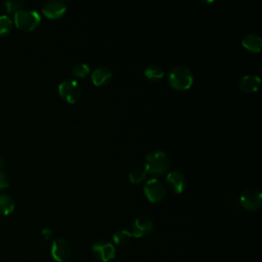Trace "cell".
Listing matches in <instances>:
<instances>
[{
    "mask_svg": "<svg viewBox=\"0 0 262 262\" xmlns=\"http://www.w3.org/2000/svg\"><path fill=\"white\" fill-rule=\"evenodd\" d=\"M170 167V159L163 150H154L146 155L144 168L147 173L160 176L166 173Z\"/></svg>",
    "mask_w": 262,
    "mask_h": 262,
    "instance_id": "6da1fadb",
    "label": "cell"
},
{
    "mask_svg": "<svg viewBox=\"0 0 262 262\" xmlns=\"http://www.w3.org/2000/svg\"><path fill=\"white\" fill-rule=\"evenodd\" d=\"M168 81L173 89L182 91L191 87L193 83V75L188 67L180 64L174 67L170 71Z\"/></svg>",
    "mask_w": 262,
    "mask_h": 262,
    "instance_id": "7a4b0ae2",
    "label": "cell"
},
{
    "mask_svg": "<svg viewBox=\"0 0 262 262\" xmlns=\"http://www.w3.org/2000/svg\"><path fill=\"white\" fill-rule=\"evenodd\" d=\"M15 26L25 32L35 30L41 23V16L38 11L34 9H21L14 13Z\"/></svg>",
    "mask_w": 262,
    "mask_h": 262,
    "instance_id": "3957f363",
    "label": "cell"
},
{
    "mask_svg": "<svg viewBox=\"0 0 262 262\" xmlns=\"http://www.w3.org/2000/svg\"><path fill=\"white\" fill-rule=\"evenodd\" d=\"M58 93L62 99L69 103L77 102L82 94V88L76 79L68 78L58 85Z\"/></svg>",
    "mask_w": 262,
    "mask_h": 262,
    "instance_id": "277c9868",
    "label": "cell"
},
{
    "mask_svg": "<svg viewBox=\"0 0 262 262\" xmlns=\"http://www.w3.org/2000/svg\"><path fill=\"white\" fill-rule=\"evenodd\" d=\"M239 203L244 209L248 211H255L261 206L262 192L257 187H249L242 192Z\"/></svg>",
    "mask_w": 262,
    "mask_h": 262,
    "instance_id": "5b68a950",
    "label": "cell"
},
{
    "mask_svg": "<svg viewBox=\"0 0 262 262\" xmlns=\"http://www.w3.org/2000/svg\"><path fill=\"white\" fill-rule=\"evenodd\" d=\"M143 191L146 199L151 203L160 202L166 193L164 184L157 178L148 179L144 184Z\"/></svg>",
    "mask_w": 262,
    "mask_h": 262,
    "instance_id": "8992f818",
    "label": "cell"
},
{
    "mask_svg": "<svg viewBox=\"0 0 262 262\" xmlns=\"http://www.w3.org/2000/svg\"><path fill=\"white\" fill-rule=\"evenodd\" d=\"M93 256L101 262H110L116 257V249L113 244L106 241H98L93 244L92 248Z\"/></svg>",
    "mask_w": 262,
    "mask_h": 262,
    "instance_id": "52a82bcc",
    "label": "cell"
},
{
    "mask_svg": "<svg viewBox=\"0 0 262 262\" xmlns=\"http://www.w3.org/2000/svg\"><path fill=\"white\" fill-rule=\"evenodd\" d=\"M50 252L52 258L56 262H66L71 257L72 248L66 238L59 237L52 242Z\"/></svg>",
    "mask_w": 262,
    "mask_h": 262,
    "instance_id": "ba28073f",
    "label": "cell"
},
{
    "mask_svg": "<svg viewBox=\"0 0 262 262\" xmlns=\"http://www.w3.org/2000/svg\"><path fill=\"white\" fill-rule=\"evenodd\" d=\"M152 229H154L152 220L147 216H140L134 220L130 232L133 237L140 238L148 235L152 231Z\"/></svg>",
    "mask_w": 262,
    "mask_h": 262,
    "instance_id": "9c48e42d",
    "label": "cell"
},
{
    "mask_svg": "<svg viewBox=\"0 0 262 262\" xmlns=\"http://www.w3.org/2000/svg\"><path fill=\"white\" fill-rule=\"evenodd\" d=\"M67 11V5L61 0H49L42 6V12L48 18H59Z\"/></svg>",
    "mask_w": 262,
    "mask_h": 262,
    "instance_id": "30bf717a",
    "label": "cell"
},
{
    "mask_svg": "<svg viewBox=\"0 0 262 262\" xmlns=\"http://www.w3.org/2000/svg\"><path fill=\"white\" fill-rule=\"evenodd\" d=\"M166 183L173 192L181 193L186 186V179L181 172L173 170L168 172L166 176Z\"/></svg>",
    "mask_w": 262,
    "mask_h": 262,
    "instance_id": "8fae6325",
    "label": "cell"
},
{
    "mask_svg": "<svg viewBox=\"0 0 262 262\" xmlns=\"http://www.w3.org/2000/svg\"><path fill=\"white\" fill-rule=\"evenodd\" d=\"M113 77L112 71L104 66L96 68L91 74V80L95 86H103L107 84Z\"/></svg>",
    "mask_w": 262,
    "mask_h": 262,
    "instance_id": "7c38bea8",
    "label": "cell"
},
{
    "mask_svg": "<svg viewBox=\"0 0 262 262\" xmlns=\"http://www.w3.org/2000/svg\"><path fill=\"white\" fill-rule=\"evenodd\" d=\"M261 85V79L257 75H246L239 82V88L247 93H254L258 91Z\"/></svg>",
    "mask_w": 262,
    "mask_h": 262,
    "instance_id": "4fadbf2b",
    "label": "cell"
},
{
    "mask_svg": "<svg viewBox=\"0 0 262 262\" xmlns=\"http://www.w3.org/2000/svg\"><path fill=\"white\" fill-rule=\"evenodd\" d=\"M242 45L248 51L259 52L262 48V38L256 33H249L242 39Z\"/></svg>",
    "mask_w": 262,
    "mask_h": 262,
    "instance_id": "5bb4252c",
    "label": "cell"
},
{
    "mask_svg": "<svg viewBox=\"0 0 262 262\" xmlns=\"http://www.w3.org/2000/svg\"><path fill=\"white\" fill-rule=\"evenodd\" d=\"M14 207V201L10 195L6 193L0 194V215H9L10 213L13 212Z\"/></svg>",
    "mask_w": 262,
    "mask_h": 262,
    "instance_id": "9a60e30c",
    "label": "cell"
},
{
    "mask_svg": "<svg viewBox=\"0 0 262 262\" xmlns=\"http://www.w3.org/2000/svg\"><path fill=\"white\" fill-rule=\"evenodd\" d=\"M165 71L159 64H149L144 69L145 77L150 81H157L164 77Z\"/></svg>",
    "mask_w": 262,
    "mask_h": 262,
    "instance_id": "2e32d148",
    "label": "cell"
},
{
    "mask_svg": "<svg viewBox=\"0 0 262 262\" xmlns=\"http://www.w3.org/2000/svg\"><path fill=\"white\" fill-rule=\"evenodd\" d=\"M132 234L129 230H126V229H121V230H118L114 233L113 235V239H114V243L119 245V246H125L127 244L130 243L131 238H132Z\"/></svg>",
    "mask_w": 262,
    "mask_h": 262,
    "instance_id": "e0dca14e",
    "label": "cell"
},
{
    "mask_svg": "<svg viewBox=\"0 0 262 262\" xmlns=\"http://www.w3.org/2000/svg\"><path fill=\"white\" fill-rule=\"evenodd\" d=\"M146 170L144 167H136L129 172V180L132 183H140L146 177Z\"/></svg>",
    "mask_w": 262,
    "mask_h": 262,
    "instance_id": "ac0fdd59",
    "label": "cell"
},
{
    "mask_svg": "<svg viewBox=\"0 0 262 262\" xmlns=\"http://www.w3.org/2000/svg\"><path fill=\"white\" fill-rule=\"evenodd\" d=\"M90 72V67L86 62H78L72 69V75L76 78H84Z\"/></svg>",
    "mask_w": 262,
    "mask_h": 262,
    "instance_id": "d6986e66",
    "label": "cell"
},
{
    "mask_svg": "<svg viewBox=\"0 0 262 262\" xmlns=\"http://www.w3.org/2000/svg\"><path fill=\"white\" fill-rule=\"evenodd\" d=\"M4 6L8 13H16L17 11L24 9L25 2L21 0H8L4 2Z\"/></svg>",
    "mask_w": 262,
    "mask_h": 262,
    "instance_id": "ffe728a7",
    "label": "cell"
},
{
    "mask_svg": "<svg viewBox=\"0 0 262 262\" xmlns=\"http://www.w3.org/2000/svg\"><path fill=\"white\" fill-rule=\"evenodd\" d=\"M12 29V20L7 15H0V36L8 34Z\"/></svg>",
    "mask_w": 262,
    "mask_h": 262,
    "instance_id": "44dd1931",
    "label": "cell"
},
{
    "mask_svg": "<svg viewBox=\"0 0 262 262\" xmlns=\"http://www.w3.org/2000/svg\"><path fill=\"white\" fill-rule=\"evenodd\" d=\"M9 186V179L8 176L0 169V190L5 189Z\"/></svg>",
    "mask_w": 262,
    "mask_h": 262,
    "instance_id": "7402d4cb",
    "label": "cell"
},
{
    "mask_svg": "<svg viewBox=\"0 0 262 262\" xmlns=\"http://www.w3.org/2000/svg\"><path fill=\"white\" fill-rule=\"evenodd\" d=\"M42 235L45 241H50L53 237V231L51 228H43Z\"/></svg>",
    "mask_w": 262,
    "mask_h": 262,
    "instance_id": "603a6c76",
    "label": "cell"
},
{
    "mask_svg": "<svg viewBox=\"0 0 262 262\" xmlns=\"http://www.w3.org/2000/svg\"><path fill=\"white\" fill-rule=\"evenodd\" d=\"M5 165V160H4V158H2V157H0V169L2 170V167Z\"/></svg>",
    "mask_w": 262,
    "mask_h": 262,
    "instance_id": "cb8c5ba5",
    "label": "cell"
}]
</instances>
